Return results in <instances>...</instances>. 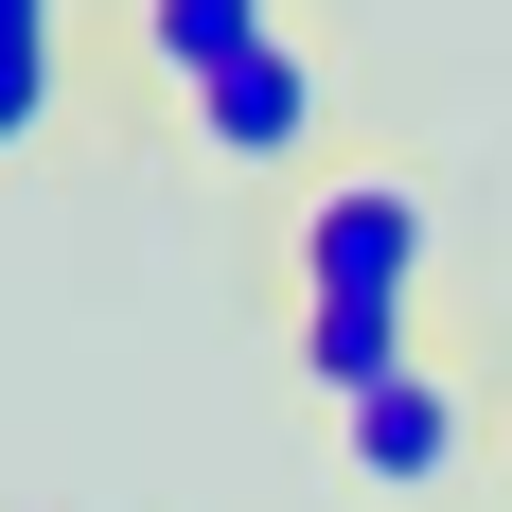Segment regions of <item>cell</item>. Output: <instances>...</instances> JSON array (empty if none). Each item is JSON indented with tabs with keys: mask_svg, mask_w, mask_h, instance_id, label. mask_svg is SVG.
Wrapping results in <instances>:
<instances>
[{
	"mask_svg": "<svg viewBox=\"0 0 512 512\" xmlns=\"http://www.w3.org/2000/svg\"><path fill=\"white\" fill-rule=\"evenodd\" d=\"M424 283V177H389V159H336L301 195V301H354V318H407Z\"/></svg>",
	"mask_w": 512,
	"mask_h": 512,
	"instance_id": "cell-1",
	"label": "cell"
},
{
	"mask_svg": "<svg viewBox=\"0 0 512 512\" xmlns=\"http://www.w3.org/2000/svg\"><path fill=\"white\" fill-rule=\"evenodd\" d=\"M177 124H195V159H248V177H265V159H301V142H318V53H301V36L230 53Z\"/></svg>",
	"mask_w": 512,
	"mask_h": 512,
	"instance_id": "cell-2",
	"label": "cell"
},
{
	"mask_svg": "<svg viewBox=\"0 0 512 512\" xmlns=\"http://www.w3.org/2000/svg\"><path fill=\"white\" fill-rule=\"evenodd\" d=\"M336 477H354V495H424V477H460V389H442V371L354 389V407H336Z\"/></svg>",
	"mask_w": 512,
	"mask_h": 512,
	"instance_id": "cell-3",
	"label": "cell"
},
{
	"mask_svg": "<svg viewBox=\"0 0 512 512\" xmlns=\"http://www.w3.org/2000/svg\"><path fill=\"white\" fill-rule=\"evenodd\" d=\"M265 36H283L265 0H142V71H159L177 106H195L212 71H230V53H265Z\"/></svg>",
	"mask_w": 512,
	"mask_h": 512,
	"instance_id": "cell-4",
	"label": "cell"
},
{
	"mask_svg": "<svg viewBox=\"0 0 512 512\" xmlns=\"http://www.w3.org/2000/svg\"><path fill=\"white\" fill-rule=\"evenodd\" d=\"M389 371H424V354H407V318L301 301V389H318V407H354V389H389Z\"/></svg>",
	"mask_w": 512,
	"mask_h": 512,
	"instance_id": "cell-5",
	"label": "cell"
},
{
	"mask_svg": "<svg viewBox=\"0 0 512 512\" xmlns=\"http://www.w3.org/2000/svg\"><path fill=\"white\" fill-rule=\"evenodd\" d=\"M53 89H71V71H53V36H0V142H36Z\"/></svg>",
	"mask_w": 512,
	"mask_h": 512,
	"instance_id": "cell-6",
	"label": "cell"
},
{
	"mask_svg": "<svg viewBox=\"0 0 512 512\" xmlns=\"http://www.w3.org/2000/svg\"><path fill=\"white\" fill-rule=\"evenodd\" d=\"M53 18H71V0H0V36H53Z\"/></svg>",
	"mask_w": 512,
	"mask_h": 512,
	"instance_id": "cell-7",
	"label": "cell"
}]
</instances>
